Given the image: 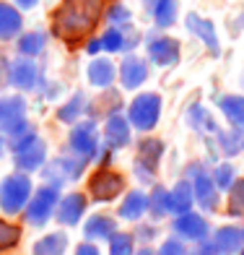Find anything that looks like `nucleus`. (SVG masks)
<instances>
[{
	"label": "nucleus",
	"instance_id": "423d86ee",
	"mask_svg": "<svg viewBox=\"0 0 244 255\" xmlns=\"http://www.w3.org/2000/svg\"><path fill=\"white\" fill-rule=\"evenodd\" d=\"M138 154H141V159H138V175H141V180H151L154 177V169L159 164L161 154H164V141H159V138H146V141H141V148H138Z\"/></svg>",
	"mask_w": 244,
	"mask_h": 255
},
{
	"label": "nucleus",
	"instance_id": "a211bd4d",
	"mask_svg": "<svg viewBox=\"0 0 244 255\" xmlns=\"http://www.w3.org/2000/svg\"><path fill=\"white\" fill-rule=\"evenodd\" d=\"M218 107L224 110L226 120L231 125H244V97H221L218 99Z\"/></svg>",
	"mask_w": 244,
	"mask_h": 255
},
{
	"label": "nucleus",
	"instance_id": "aec40b11",
	"mask_svg": "<svg viewBox=\"0 0 244 255\" xmlns=\"http://www.w3.org/2000/svg\"><path fill=\"white\" fill-rule=\"evenodd\" d=\"M195 190H197V201H200L205 208L216 206V182H213V177H208L205 172H200L197 180H195Z\"/></svg>",
	"mask_w": 244,
	"mask_h": 255
},
{
	"label": "nucleus",
	"instance_id": "cd10ccee",
	"mask_svg": "<svg viewBox=\"0 0 244 255\" xmlns=\"http://www.w3.org/2000/svg\"><path fill=\"white\" fill-rule=\"evenodd\" d=\"M239 242H242V235H239V229H234V227H226V229H221L216 235V248L221 253H234L239 248Z\"/></svg>",
	"mask_w": 244,
	"mask_h": 255
},
{
	"label": "nucleus",
	"instance_id": "6e6552de",
	"mask_svg": "<svg viewBox=\"0 0 244 255\" xmlns=\"http://www.w3.org/2000/svg\"><path fill=\"white\" fill-rule=\"evenodd\" d=\"M148 55L151 60L161 68H169L179 60V42L171 39V37H159L148 44Z\"/></svg>",
	"mask_w": 244,
	"mask_h": 255
},
{
	"label": "nucleus",
	"instance_id": "4c0bfd02",
	"mask_svg": "<svg viewBox=\"0 0 244 255\" xmlns=\"http://www.w3.org/2000/svg\"><path fill=\"white\" fill-rule=\"evenodd\" d=\"M109 21H130V10L114 5V8L109 10Z\"/></svg>",
	"mask_w": 244,
	"mask_h": 255
},
{
	"label": "nucleus",
	"instance_id": "473e14b6",
	"mask_svg": "<svg viewBox=\"0 0 244 255\" xmlns=\"http://www.w3.org/2000/svg\"><path fill=\"white\" fill-rule=\"evenodd\" d=\"M229 206H231V214H242V211H244V180H239V182L231 185Z\"/></svg>",
	"mask_w": 244,
	"mask_h": 255
},
{
	"label": "nucleus",
	"instance_id": "6ab92c4d",
	"mask_svg": "<svg viewBox=\"0 0 244 255\" xmlns=\"http://www.w3.org/2000/svg\"><path fill=\"white\" fill-rule=\"evenodd\" d=\"M177 232L187 240H200L205 235V222L195 214H182V219H177Z\"/></svg>",
	"mask_w": 244,
	"mask_h": 255
},
{
	"label": "nucleus",
	"instance_id": "58836bf2",
	"mask_svg": "<svg viewBox=\"0 0 244 255\" xmlns=\"http://www.w3.org/2000/svg\"><path fill=\"white\" fill-rule=\"evenodd\" d=\"M76 255H99V250H96V248H91V245H81Z\"/></svg>",
	"mask_w": 244,
	"mask_h": 255
},
{
	"label": "nucleus",
	"instance_id": "2eb2a0df",
	"mask_svg": "<svg viewBox=\"0 0 244 255\" xmlns=\"http://www.w3.org/2000/svg\"><path fill=\"white\" fill-rule=\"evenodd\" d=\"M114 76H117V71H114L112 60H107V57H96V60L88 65V81L94 86H99V89L112 86Z\"/></svg>",
	"mask_w": 244,
	"mask_h": 255
},
{
	"label": "nucleus",
	"instance_id": "4be33fe9",
	"mask_svg": "<svg viewBox=\"0 0 244 255\" xmlns=\"http://www.w3.org/2000/svg\"><path fill=\"white\" fill-rule=\"evenodd\" d=\"M154 18L161 29L171 26L177 21V0H156L154 5Z\"/></svg>",
	"mask_w": 244,
	"mask_h": 255
},
{
	"label": "nucleus",
	"instance_id": "5701e85b",
	"mask_svg": "<svg viewBox=\"0 0 244 255\" xmlns=\"http://www.w3.org/2000/svg\"><path fill=\"white\" fill-rule=\"evenodd\" d=\"M65 245H68L65 235H47L34 245V255H63Z\"/></svg>",
	"mask_w": 244,
	"mask_h": 255
},
{
	"label": "nucleus",
	"instance_id": "f03ea898",
	"mask_svg": "<svg viewBox=\"0 0 244 255\" xmlns=\"http://www.w3.org/2000/svg\"><path fill=\"white\" fill-rule=\"evenodd\" d=\"M0 133L16 135L29 133L26 128V102L21 97H0Z\"/></svg>",
	"mask_w": 244,
	"mask_h": 255
},
{
	"label": "nucleus",
	"instance_id": "9d476101",
	"mask_svg": "<svg viewBox=\"0 0 244 255\" xmlns=\"http://www.w3.org/2000/svg\"><path fill=\"white\" fill-rule=\"evenodd\" d=\"M120 78H122L125 89H138L148 78V68L138 55H127L120 65Z\"/></svg>",
	"mask_w": 244,
	"mask_h": 255
},
{
	"label": "nucleus",
	"instance_id": "f8f14e48",
	"mask_svg": "<svg viewBox=\"0 0 244 255\" xmlns=\"http://www.w3.org/2000/svg\"><path fill=\"white\" fill-rule=\"evenodd\" d=\"M184 24H187V29L195 34L197 39H203V42L208 44V50H211L213 55L221 52V47H218V37H216V31H213V24H211V21L200 18L197 13H187V16H184Z\"/></svg>",
	"mask_w": 244,
	"mask_h": 255
},
{
	"label": "nucleus",
	"instance_id": "c756f323",
	"mask_svg": "<svg viewBox=\"0 0 244 255\" xmlns=\"http://www.w3.org/2000/svg\"><path fill=\"white\" fill-rule=\"evenodd\" d=\"M125 31L120 29H109V31H104V37H101V50L104 52H117L125 47V37H122Z\"/></svg>",
	"mask_w": 244,
	"mask_h": 255
},
{
	"label": "nucleus",
	"instance_id": "7c9ffc66",
	"mask_svg": "<svg viewBox=\"0 0 244 255\" xmlns=\"http://www.w3.org/2000/svg\"><path fill=\"white\" fill-rule=\"evenodd\" d=\"M221 146H224L226 154H237L239 148L244 146V135L239 130H231V133H221Z\"/></svg>",
	"mask_w": 244,
	"mask_h": 255
},
{
	"label": "nucleus",
	"instance_id": "c85d7f7f",
	"mask_svg": "<svg viewBox=\"0 0 244 255\" xmlns=\"http://www.w3.org/2000/svg\"><path fill=\"white\" fill-rule=\"evenodd\" d=\"M44 47V34L42 31H29L18 39V52L24 55H39Z\"/></svg>",
	"mask_w": 244,
	"mask_h": 255
},
{
	"label": "nucleus",
	"instance_id": "1a4fd4ad",
	"mask_svg": "<svg viewBox=\"0 0 244 255\" xmlns=\"http://www.w3.org/2000/svg\"><path fill=\"white\" fill-rule=\"evenodd\" d=\"M71 148L76 154H81L83 159H88L91 154L96 151V128H94V123H81V125L73 128Z\"/></svg>",
	"mask_w": 244,
	"mask_h": 255
},
{
	"label": "nucleus",
	"instance_id": "dca6fc26",
	"mask_svg": "<svg viewBox=\"0 0 244 255\" xmlns=\"http://www.w3.org/2000/svg\"><path fill=\"white\" fill-rule=\"evenodd\" d=\"M83 208H86V198L78 195V193H73V195H68V198H63L60 208H57V219H60L63 224H78Z\"/></svg>",
	"mask_w": 244,
	"mask_h": 255
},
{
	"label": "nucleus",
	"instance_id": "9b49d317",
	"mask_svg": "<svg viewBox=\"0 0 244 255\" xmlns=\"http://www.w3.org/2000/svg\"><path fill=\"white\" fill-rule=\"evenodd\" d=\"M55 201H57V193L52 188H42L37 195H34V201L29 206V214H26L29 222L31 224H44L50 211H52V206H55Z\"/></svg>",
	"mask_w": 244,
	"mask_h": 255
},
{
	"label": "nucleus",
	"instance_id": "a19ab883",
	"mask_svg": "<svg viewBox=\"0 0 244 255\" xmlns=\"http://www.w3.org/2000/svg\"><path fill=\"white\" fill-rule=\"evenodd\" d=\"M99 50H101V39H91V42H88V52L94 55V52H99Z\"/></svg>",
	"mask_w": 244,
	"mask_h": 255
},
{
	"label": "nucleus",
	"instance_id": "72a5a7b5",
	"mask_svg": "<svg viewBox=\"0 0 244 255\" xmlns=\"http://www.w3.org/2000/svg\"><path fill=\"white\" fill-rule=\"evenodd\" d=\"M151 203H154V214H164V211H169V208H171V198H169V193L164 188H156L154 190Z\"/></svg>",
	"mask_w": 244,
	"mask_h": 255
},
{
	"label": "nucleus",
	"instance_id": "ddd939ff",
	"mask_svg": "<svg viewBox=\"0 0 244 255\" xmlns=\"http://www.w3.org/2000/svg\"><path fill=\"white\" fill-rule=\"evenodd\" d=\"M8 78L16 89L29 91V89H34V84H37V65H34L31 60H13L10 63V71H8Z\"/></svg>",
	"mask_w": 244,
	"mask_h": 255
},
{
	"label": "nucleus",
	"instance_id": "20e7f679",
	"mask_svg": "<svg viewBox=\"0 0 244 255\" xmlns=\"http://www.w3.org/2000/svg\"><path fill=\"white\" fill-rule=\"evenodd\" d=\"M159 115H161V97L159 94H141L130 104L127 118H130V123L138 130H151V128H156Z\"/></svg>",
	"mask_w": 244,
	"mask_h": 255
},
{
	"label": "nucleus",
	"instance_id": "4468645a",
	"mask_svg": "<svg viewBox=\"0 0 244 255\" xmlns=\"http://www.w3.org/2000/svg\"><path fill=\"white\" fill-rule=\"evenodd\" d=\"M104 141L114 148H122L130 143V125H127L122 115H112L107 120V125H104Z\"/></svg>",
	"mask_w": 244,
	"mask_h": 255
},
{
	"label": "nucleus",
	"instance_id": "412c9836",
	"mask_svg": "<svg viewBox=\"0 0 244 255\" xmlns=\"http://www.w3.org/2000/svg\"><path fill=\"white\" fill-rule=\"evenodd\" d=\"M187 123L195 128V130H200V133L216 130V123H213V118H211V112H208L203 104H192V107L187 110Z\"/></svg>",
	"mask_w": 244,
	"mask_h": 255
},
{
	"label": "nucleus",
	"instance_id": "f704fd0d",
	"mask_svg": "<svg viewBox=\"0 0 244 255\" xmlns=\"http://www.w3.org/2000/svg\"><path fill=\"white\" fill-rule=\"evenodd\" d=\"M213 182L218 185V188H231V185H234V169H231L229 164H221V167L216 169Z\"/></svg>",
	"mask_w": 244,
	"mask_h": 255
},
{
	"label": "nucleus",
	"instance_id": "37998d69",
	"mask_svg": "<svg viewBox=\"0 0 244 255\" xmlns=\"http://www.w3.org/2000/svg\"><path fill=\"white\" fill-rule=\"evenodd\" d=\"M0 156H3V141H0Z\"/></svg>",
	"mask_w": 244,
	"mask_h": 255
},
{
	"label": "nucleus",
	"instance_id": "f257e3e1",
	"mask_svg": "<svg viewBox=\"0 0 244 255\" xmlns=\"http://www.w3.org/2000/svg\"><path fill=\"white\" fill-rule=\"evenodd\" d=\"M101 16V0H63L55 13V34L76 42L96 26Z\"/></svg>",
	"mask_w": 244,
	"mask_h": 255
},
{
	"label": "nucleus",
	"instance_id": "a878e982",
	"mask_svg": "<svg viewBox=\"0 0 244 255\" xmlns=\"http://www.w3.org/2000/svg\"><path fill=\"white\" fill-rule=\"evenodd\" d=\"M169 198H171V208H174V211L187 214V208L192 206V188H190V182H179L177 188L169 193Z\"/></svg>",
	"mask_w": 244,
	"mask_h": 255
},
{
	"label": "nucleus",
	"instance_id": "79ce46f5",
	"mask_svg": "<svg viewBox=\"0 0 244 255\" xmlns=\"http://www.w3.org/2000/svg\"><path fill=\"white\" fill-rule=\"evenodd\" d=\"M138 255H154V253H151V250H141V253H138Z\"/></svg>",
	"mask_w": 244,
	"mask_h": 255
},
{
	"label": "nucleus",
	"instance_id": "393cba45",
	"mask_svg": "<svg viewBox=\"0 0 244 255\" xmlns=\"http://www.w3.org/2000/svg\"><path fill=\"white\" fill-rule=\"evenodd\" d=\"M146 208H148V198H146V195L143 193H130L125 198L120 214H122V219H138V216H143Z\"/></svg>",
	"mask_w": 244,
	"mask_h": 255
},
{
	"label": "nucleus",
	"instance_id": "39448f33",
	"mask_svg": "<svg viewBox=\"0 0 244 255\" xmlns=\"http://www.w3.org/2000/svg\"><path fill=\"white\" fill-rule=\"evenodd\" d=\"M44 154H47V146L37 133H26L21 141H16V164L21 169H37L42 167Z\"/></svg>",
	"mask_w": 244,
	"mask_h": 255
},
{
	"label": "nucleus",
	"instance_id": "0eeeda50",
	"mask_svg": "<svg viewBox=\"0 0 244 255\" xmlns=\"http://www.w3.org/2000/svg\"><path fill=\"white\" fill-rule=\"evenodd\" d=\"M122 185H125L122 175H117V172H96V175L91 177L88 188H91V193H94L99 201H112V198L120 195Z\"/></svg>",
	"mask_w": 244,
	"mask_h": 255
},
{
	"label": "nucleus",
	"instance_id": "e433bc0d",
	"mask_svg": "<svg viewBox=\"0 0 244 255\" xmlns=\"http://www.w3.org/2000/svg\"><path fill=\"white\" fill-rule=\"evenodd\" d=\"M161 255H184V248L177 240H169V242H164V248H161Z\"/></svg>",
	"mask_w": 244,
	"mask_h": 255
},
{
	"label": "nucleus",
	"instance_id": "7ed1b4c3",
	"mask_svg": "<svg viewBox=\"0 0 244 255\" xmlns=\"http://www.w3.org/2000/svg\"><path fill=\"white\" fill-rule=\"evenodd\" d=\"M31 193V182L24 175H10L0 185V206H3L5 214H18L21 208L26 206Z\"/></svg>",
	"mask_w": 244,
	"mask_h": 255
},
{
	"label": "nucleus",
	"instance_id": "2f4dec72",
	"mask_svg": "<svg viewBox=\"0 0 244 255\" xmlns=\"http://www.w3.org/2000/svg\"><path fill=\"white\" fill-rule=\"evenodd\" d=\"M18 227H10L5 222H0V250H8V248H13L16 242H18Z\"/></svg>",
	"mask_w": 244,
	"mask_h": 255
},
{
	"label": "nucleus",
	"instance_id": "c9c22d12",
	"mask_svg": "<svg viewBox=\"0 0 244 255\" xmlns=\"http://www.w3.org/2000/svg\"><path fill=\"white\" fill-rule=\"evenodd\" d=\"M112 255H133V242L127 235H117L112 240Z\"/></svg>",
	"mask_w": 244,
	"mask_h": 255
},
{
	"label": "nucleus",
	"instance_id": "ea45409f",
	"mask_svg": "<svg viewBox=\"0 0 244 255\" xmlns=\"http://www.w3.org/2000/svg\"><path fill=\"white\" fill-rule=\"evenodd\" d=\"M16 3H18V8H24V10H29V8H34V5H37L39 0H16Z\"/></svg>",
	"mask_w": 244,
	"mask_h": 255
},
{
	"label": "nucleus",
	"instance_id": "b1692460",
	"mask_svg": "<svg viewBox=\"0 0 244 255\" xmlns=\"http://www.w3.org/2000/svg\"><path fill=\"white\" fill-rule=\"evenodd\" d=\"M112 232H114V222L109 216H94L86 224V237L88 240H107V237H112Z\"/></svg>",
	"mask_w": 244,
	"mask_h": 255
},
{
	"label": "nucleus",
	"instance_id": "f3484780",
	"mask_svg": "<svg viewBox=\"0 0 244 255\" xmlns=\"http://www.w3.org/2000/svg\"><path fill=\"white\" fill-rule=\"evenodd\" d=\"M21 29V13L8 5V3H0V39H10L16 37Z\"/></svg>",
	"mask_w": 244,
	"mask_h": 255
},
{
	"label": "nucleus",
	"instance_id": "bb28decb",
	"mask_svg": "<svg viewBox=\"0 0 244 255\" xmlns=\"http://www.w3.org/2000/svg\"><path fill=\"white\" fill-rule=\"evenodd\" d=\"M83 107H86V97L83 94H76L71 102L63 104V107L57 110V120H60V123H76L78 115L83 112Z\"/></svg>",
	"mask_w": 244,
	"mask_h": 255
}]
</instances>
